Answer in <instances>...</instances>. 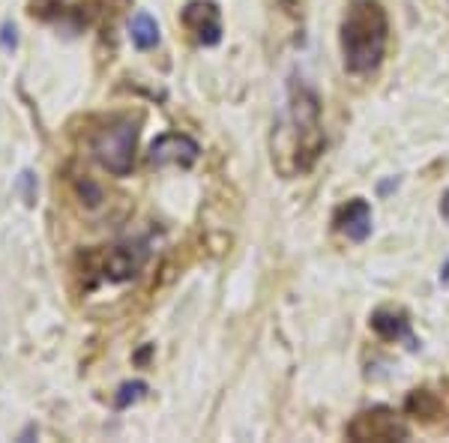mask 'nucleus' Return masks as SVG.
I'll return each instance as SVG.
<instances>
[{
    "instance_id": "obj_1",
    "label": "nucleus",
    "mask_w": 449,
    "mask_h": 443,
    "mask_svg": "<svg viewBox=\"0 0 449 443\" xmlns=\"http://www.w3.org/2000/svg\"><path fill=\"white\" fill-rule=\"evenodd\" d=\"M389 39V21L378 0H354L341 21V54L354 75L372 72L383 60Z\"/></svg>"
},
{
    "instance_id": "obj_2",
    "label": "nucleus",
    "mask_w": 449,
    "mask_h": 443,
    "mask_svg": "<svg viewBox=\"0 0 449 443\" xmlns=\"http://www.w3.org/2000/svg\"><path fill=\"white\" fill-rule=\"evenodd\" d=\"M288 117L293 123V171H312L317 156L324 153V132H321V99L315 90L293 87Z\"/></svg>"
},
{
    "instance_id": "obj_3",
    "label": "nucleus",
    "mask_w": 449,
    "mask_h": 443,
    "mask_svg": "<svg viewBox=\"0 0 449 443\" xmlns=\"http://www.w3.org/2000/svg\"><path fill=\"white\" fill-rule=\"evenodd\" d=\"M135 144H138V123L117 120L93 135L90 150H93L96 162L102 168H108L114 177H126L135 162Z\"/></svg>"
},
{
    "instance_id": "obj_4",
    "label": "nucleus",
    "mask_w": 449,
    "mask_h": 443,
    "mask_svg": "<svg viewBox=\"0 0 449 443\" xmlns=\"http://www.w3.org/2000/svg\"><path fill=\"white\" fill-rule=\"evenodd\" d=\"M407 434L404 420L389 407H372L348 425L350 440H404Z\"/></svg>"
},
{
    "instance_id": "obj_5",
    "label": "nucleus",
    "mask_w": 449,
    "mask_h": 443,
    "mask_svg": "<svg viewBox=\"0 0 449 443\" xmlns=\"http://www.w3.org/2000/svg\"><path fill=\"white\" fill-rule=\"evenodd\" d=\"M201 156V147L192 135L183 132H165L150 144V165L153 168H165V165H180V168H192Z\"/></svg>"
},
{
    "instance_id": "obj_6",
    "label": "nucleus",
    "mask_w": 449,
    "mask_h": 443,
    "mask_svg": "<svg viewBox=\"0 0 449 443\" xmlns=\"http://www.w3.org/2000/svg\"><path fill=\"white\" fill-rule=\"evenodd\" d=\"M186 30L195 36V43L201 45H216L222 39V15H219V6L210 3V0H189L180 12Z\"/></svg>"
},
{
    "instance_id": "obj_7",
    "label": "nucleus",
    "mask_w": 449,
    "mask_h": 443,
    "mask_svg": "<svg viewBox=\"0 0 449 443\" xmlns=\"http://www.w3.org/2000/svg\"><path fill=\"white\" fill-rule=\"evenodd\" d=\"M99 12V0H30V15L39 19H72L75 24H90Z\"/></svg>"
},
{
    "instance_id": "obj_8",
    "label": "nucleus",
    "mask_w": 449,
    "mask_h": 443,
    "mask_svg": "<svg viewBox=\"0 0 449 443\" xmlns=\"http://www.w3.org/2000/svg\"><path fill=\"white\" fill-rule=\"evenodd\" d=\"M336 225L348 240H354V243L369 240V234H372V207H369V201H363V198L348 201L345 207L339 210Z\"/></svg>"
},
{
    "instance_id": "obj_9",
    "label": "nucleus",
    "mask_w": 449,
    "mask_h": 443,
    "mask_svg": "<svg viewBox=\"0 0 449 443\" xmlns=\"http://www.w3.org/2000/svg\"><path fill=\"white\" fill-rule=\"evenodd\" d=\"M141 261H144L141 252H132V249H126V246H117V249H111L108 255L102 258V276L108 278V282H126V278H132L138 273Z\"/></svg>"
},
{
    "instance_id": "obj_10",
    "label": "nucleus",
    "mask_w": 449,
    "mask_h": 443,
    "mask_svg": "<svg viewBox=\"0 0 449 443\" xmlns=\"http://www.w3.org/2000/svg\"><path fill=\"white\" fill-rule=\"evenodd\" d=\"M129 36H132V45L141 48V51H150V48L159 45V24L150 12H135L132 21H129Z\"/></svg>"
},
{
    "instance_id": "obj_11",
    "label": "nucleus",
    "mask_w": 449,
    "mask_h": 443,
    "mask_svg": "<svg viewBox=\"0 0 449 443\" xmlns=\"http://www.w3.org/2000/svg\"><path fill=\"white\" fill-rule=\"evenodd\" d=\"M372 330L387 342H396V339H407L413 344V335H411V326H407L404 315H396V311H374L372 315Z\"/></svg>"
},
{
    "instance_id": "obj_12",
    "label": "nucleus",
    "mask_w": 449,
    "mask_h": 443,
    "mask_svg": "<svg viewBox=\"0 0 449 443\" xmlns=\"http://www.w3.org/2000/svg\"><path fill=\"white\" fill-rule=\"evenodd\" d=\"M407 410L422 416V420H435V416H440V398L428 390H413L407 396Z\"/></svg>"
},
{
    "instance_id": "obj_13",
    "label": "nucleus",
    "mask_w": 449,
    "mask_h": 443,
    "mask_svg": "<svg viewBox=\"0 0 449 443\" xmlns=\"http://www.w3.org/2000/svg\"><path fill=\"white\" fill-rule=\"evenodd\" d=\"M144 396H147V383H144V381H126L123 387L117 390V396H114V407H117V410H126L129 405L141 401Z\"/></svg>"
},
{
    "instance_id": "obj_14",
    "label": "nucleus",
    "mask_w": 449,
    "mask_h": 443,
    "mask_svg": "<svg viewBox=\"0 0 449 443\" xmlns=\"http://www.w3.org/2000/svg\"><path fill=\"white\" fill-rule=\"evenodd\" d=\"M15 192L21 195V201L27 204V207H34L36 204V174L30 168H24L19 180H15Z\"/></svg>"
},
{
    "instance_id": "obj_15",
    "label": "nucleus",
    "mask_w": 449,
    "mask_h": 443,
    "mask_svg": "<svg viewBox=\"0 0 449 443\" xmlns=\"http://www.w3.org/2000/svg\"><path fill=\"white\" fill-rule=\"evenodd\" d=\"M0 48H3V51H10V54L19 48V27H15L12 21L0 24Z\"/></svg>"
},
{
    "instance_id": "obj_16",
    "label": "nucleus",
    "mask_w": 449,
    "mask_h": 443,
    "mask_svg": "<svg viewBox=\"0 0 449 443\" xmlns=\"http://www.w3.org/2000/svg\"><path fill=\"white\" fill-rule=\"evenodd\" d=\"M36 434H39V429H36V425H34V422H30V425H27V429H24V431L19 434V440H30V438H36Z\"/></svg>"
},
{
    "instance_id": "obj_17",
    "label": "nucleus",
    "mask_w": 449,
    "mask_h": 443,
    "mask_svg": "<svg viewBox=\"0 0 449 443\" xmlns=\"http://www.w3.org/2000/svg\"><path fill=\"white\" fill-rule=\"evenodd\" d=\"M440 216H444L449 222V192L444 195V201H440Z\"/></svg>"
},
{
    "instance_id": "obj_18",
    "label": "nucleus",
    "mask_w": 449,
    "mask_h": 443,
    "mask_svg": "<svg viewBox=\"0 0 449 443\" xmlns=\"http://www.w3.org/2000/svg\"><path fill=\"white\" fill-rule=\"evenodd\" d=\"M440 285H449V261H446V267L440 270Z\"/></svg>"
}]
</instances>
